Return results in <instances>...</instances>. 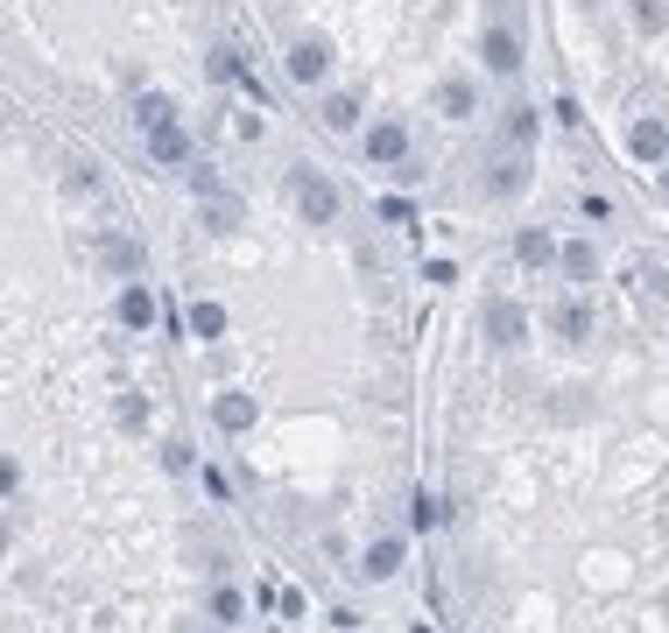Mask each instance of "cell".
Returning a JSON list of instances; mask_svg holds the SVG:
<instances>
[{"label": "cell", "mask_w": 669, "mask_h": 633, "mask_svg": "<svg viewBox=\"0 0 669 633\" xmlns=\"http://www.w3.org/2000/svg\"><path fill=\"white\" fill-rule=\"evenodd\" d=\"M134 127H141L148 162H156V170H184V162H190V134H184V120H176V105L162 99V92H141Z\"/></svg>", "instance_id": "6da1fadb"}, {"label": "cell", "mask_w": 669, "mask_h": 633, "mask_svg": "<svg viewBox=\"0 0 669 633\" xmlns=\"http://www.w3.org/2000/svg\"><path fill=\"white\" fill-rule=\"evenodd\" d=\"M289 198H296V219H303V225H338V211H346L338 184H332V176H318V170H296L289 176Z\"/></svg>", "instance_id": "7a4b0ae2"}, {"label": "cell", "mask_w": 669, "mask_h": 633, "mask_svg": "<svg viewBox=\"0 0 669 633\" xmlns=\"http://www.w3.org/2000/svg\"><path fill=\"white\" fill-rule=\"evenodd\" d=\"M282 71H289V85L318 92V85L332 78V42H324V36H296V42H289V57H282Z\"/></svg>", "instance_id": "3957f363"}, {"label": "cell", "mask_w": 669, "mask_h": 633, "mask_svg": "<svg viewBox=\"0 0 669 633\" xmlns=\"http://www.w3.org/2000/svg\"><path fill=\"white\" fill-rule=\"evenodd\" d=\"M360 156L374 162V170H401V162H409V127H401L395 113H381L374 127L360 134Z\"/></svg>", "instance_id": "277c9868"}, {"label": "cell", "mask_w": 669, "mask_h": 633, "mask_svg": "<svg viewBox=\"0 0 669 633\" xmlns=\"http://www.w3.org/2000/svg\"><path fill=\"white\" fill-rule=\"evenodd\" d=\"M99 268H107L113 282H141V239L121 233V225H107V233H99Z\"/></svg>", "instance_id": "5b68a950"}, {"label": "cell", "mask_w": 669, "mask_h": 633, "mask_svg": "<svg viewBox=\"0 0 669 633\" xmlns=\"http://www.w3.org/2000/svg\"><path fill=\"white\" fill-rule=\"evenodd\" d=\"M480 64L494 71V78H515V71H522V28L494 22V28L480 36Z\"/></svg>", "instance_id": "8992f818"}, {"label": "cell", "mask_w": 669, "mask_h": 633, "mask_svg": "<svg viewBox=\"0 0 669 633\" xmlns=\"http://www.w3.org/2000/svg\"><path fill=\"white\" fill-rule=\"evenodd\" d=\"M529 338V310L515 303V296H500V303H486V345L494 352H515V345Z\"/></svg>", "instance_id": "52a82bcc"}, {"label": "cell", "mask_w": 669, "mask_h": 633, "mask_svg": "<svg viewBox=\"0 0 669 633\" xmlns=\"http://www.w3.org/2000/svg\"><path fill=\"white\" fill-rule=\"evenodd\" d=\"M628 156L648 162V170H662V162H669V120H662V113H642V120L628 127Z\"/></svg>", "instance_id": "ba28073f"}, {"label": "cell", "mask_w": 669, "mask_h": 633, "mask_svg": "<svg viewBox=\"0 0 669 633\" xmlns=\"http://www.w3.org/2000/svg\"><path fill=\"white\" fill-rule=\"evenodd\" d=\"M557 275L571 282V289L599 282V247H592V239H563V247H557Z\"/></svg>", "instance_id": "9c48e42d"}, {"label": "cell", "mask_w": 669, "mask_h": 633, "mask_svg": "<svg viewBox=\"0 0 669 633\" xmlns=\"http://www.w3.org/2000/svg\"><path fill=\"white\" fill-rule=\"evenodd\" d=\"M401 563H409V549H401L395 535H381V542H367V549H360V578L367 584H388Z\"/></svg>", "instance_id": "30bf717a"}, {"label": "cell", "mask_w": 669, "mask_h": 633, "mask_svg": "<svg viewBox=\"0 0 669 633\" xmlns=\"http://www.w3.org/2000/svg\"><path fill=\"white\" fill-rule=\"evenodd\" d=\"M212 422H219L226 436H247V430L261 422V401H255V395H233V387H226V395L212 401Z\"/></svg>", "instance_id": "8fae6325"}, {"label": "cell", "mask_w": 669, "mask_h": 633, "mask_svg": "<svg viewBox=\"0 0 669 633\" xmlns=\"http://www.w3.org/2000/svg\"><path fill=\"white\" fill-rule=\"evenodd\" d=\"M113 310H121L127 331H148V324L162 316V303H156V289H148V282H121V303H113Z\"/></svg>", "instance_id": "7c38bea8"}, {"label": "cell", "mask_w": 669, "mask_h": 633, "mask_svg": "<svg viewBox=\"0 0 669 633\" xmlns=\"http://www.w3.org/2000/svg\"><path fill=\"white\" fill-rule=\"evenodd\" d=\"M437 113L444 120H472L480 113V85L472 78H437Z\"/></svg>", "instance_id": "4fadbf2b"}, {"label": "cell", "mask_w": 669, "mask_h": 633, "mask_svg": "<svg viewBox=\"0 0 669 633\" xmlns=\"http://www.w3.org/2000/svg\"><path fill=\"white\" fill-rule=\"evenodd\" d=\"M226 324H233V316H226V303H212V296L184 310V331H190V338H205V345H219V338H226Z\"/></svg>", "instance_id": "5bb4252c"}, {"label": "cell", "mask_w": 669, "mask_h": 633, "mask_svg": "<svg viewBox=\"0 0 669 633\" xmlns=\"http://www.w3.org/2000/svg\"><path fill=\"white\" fill-rule=\"evenodd\" d=\"M318 120H324L332 134H352V127H360V92H346V85H338V92H324V99H318Z\"/></svg>", "instance_id": "9a60e30c"}, {"label": "cell", "mask_w": 669, "mask_h": 633, "mask_svg": "<svg viewBox=\"0 0 669 633\" xmlns=\"http://www.w3.org/2000/svg\"><path fill=\"white\" fill-rule=\"evenodd\" d=\"M557 247H563V239H549L543 225L515 233V261H522V268H557Z\"/></svg>", "instance_id": "2e32d148"}, {"label": "cell", "mask_w": 669, "mask_h": 633, "mask_svg": "<svg viewBox=\"0 0 669 633\" xmlns=\"http://www.w3.org/2000/svg\"><path fill=\"white\" fill-rule=\"evenodd\" d=\"M549 331H557L563 345H585V338H592V310L571 296V303H557V310H549Z\"/></svg>", "instance_id": "e0dca14e"}, {"label": "cell", "mask_w": 669, "mask_h": 633, "mask_svg": "<svg viewBox=\"0 0 669 633\" xmlns=\"http://www.w3.org/2000/svg\"><path fill=\"white\" fill-rule=\"evenodd\" d=\"M240 219H247V204L233 190H205V225L212 233H240Z\"/></svg>", "instance_id": "ac0fdd59"}, {"label": "cell", "mask_w": 669, "mask_h": 633, "mask_svg": "<svg viewBox=\"0 0 669 633\" xmlns=\"http://www.w3.org/2000/svg\"><path fill=\"white\" fill-rule=\"evenodd\" d=\"M522 184H529V162H522V156H508V162L494 156V176H486V198H515Z\"/></svg>", "instance_id": "d6986e66"}, {"label": "cell", "mask_w": 669, "mask_h": 633, "mask_svg": "<svg viewBox=\"0 0 669 633\" xmlns=\"http://www.w3.org/2000/svg\"><path fill=\"white\" fill-rule=\"evenodd\" d=\"M451 521V500L444 493H416V528H444Z\"/></svg>", "instance_id": "ffe728a7"}, {"label": "cell", "mask_w": 669, "mask_h": 633, "mask_svg": "<svg viewBox=\"0 0 669 633\" xmlns=\"http://www.w3.org/2000/svg\"><path fill=\"white\" fill-rule=\"evenodd\" d=\"M240 612H247V598L233 592V584H212V620H219V626H233Z\"/></svg>", "instance_id": "44dd1931"}, {"label": "cell", "mask_w": 669, "mask_h": 633, "mask_svg": "<svg viewBox=\"0 0 669 633\" xmlns=\"http://www.w3.org/2000/svg\"><path fill=\"white\" fill-rule=\"evenodd\" d=\"M508 141H515V156L535 141V105H515V113H508Z\"/></svg>", "instance_id": "7402d4cb"}, {"label": "cell", "mask_w": 669, "mask_h": 633, "mask_svg": "<svg viewBox=\"0 0 669 633\" xmlns=\"http://www.w3.org/2000/svg\"><path fill=\"white\" fill-rule=\"evenodd\" d=\"M409 219H416L409 198H381V225H409Z\"/></svg>", "instance_id": "603a6c76"}, {"label": "cell", "mask_w": 669, "mask_h": 633, "mask_svg": "<svg viewBox=\"0 0 669 633\" xmlns=\"http://www.w3.org/2000/svg\"><path fill=\"white\" fill-rule=\"evenodd\" d=\"M205 493H212V500H219V507H226V500H233V479H226V472H219V464H205Z\"/></svg>", "instance_id": "cb8c5ba5"}, {"label": "cell", "mask_w": 669, "mask_h": 633, "mask_svg": "<svg viewBox=\"0 0 669 633\" xmlns=\"http://www.w3.org/2000/svg\"><path fill=\"white\" fill-rule=\"evenodd\" d=\"M148 422V401L141 395H121V430H141Z\"/></svg>", "instance_id": "d4e9b609"}, {"label": "cell", "mask_w": 669, "mask_h": 633, "mask_svg": "<svg viewBox=\"0 0 669 633\" xmlns=\"http://www.w3.org/2000/svg\"><path fill=\"white\" fill-rule=\"evenodd\" d=\"M162 472H190V444H162Z\"/></svg>", "instance_id": "484cf974"}, {"label": "cell", "mask_w": 669, "mask_h": 633, "mask_svg": "<svg viewBox=\"0 0 669 633\" xmlns=\"http://www.w3.org/2000/svg\"><path fill=\"white\" fill-rule=\"evenodd\" d=\"M14 486H22V472H14V458H0V500H8Z\"/></svg>", "instance_id": "4316f807"}, {"label": "cell", "mask_w": 669, "mask_h": 633, "mask_svg": "<svg viewBox=\"0 0 669 633\" xmlns=\"http://www.w3.org/2000/svg\"><path fill=\"white\" fill-rule=\"evenodd\" d=\"M656 190H662V198H669V162H662V170H656Z\"/></svg>", "instance_id": "83f0119b"}, {"label": "cell", "mask_w": 669, "mask_h": 633, "mask_svg": "<svg viewBox=\"0 0 669 633\" xmlns=\"http://www.w3.org/2000/svg\"><path fill=\"white\" fill-rule=\"evenodd\" d=\"M0 549H8V521H0Z\"/></svg>", "instance_id": "f1b7e54d"}]
</instances>
